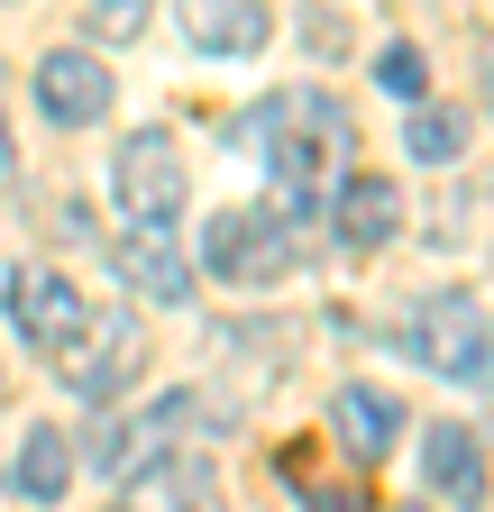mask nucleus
Here are the masks:
<instances>
[{"instance_id": "1", "label": "nucleus", "mask_w": 494, "mask_h": 512, "mask_svg": "<svg viewBox=\"0 0 494 512\" xmlns=\"http://www.w3.org/2000/svg\"><path fill=\"white\" fill-rule=\"evenodd\" d=\"M238 147L266 156V174H275V220H312L321 211V174L348 147V110L330 92H275V101H257V110L238 119Z\"/></svg>"}, {"instance_id": "2", "label": "nucleus", "mask_w": 494, "mask_h": 512, "mask_svg": "<svg viewBox=\"0 0 494 512\" xmlns=\"http://www.w3.org/2000/svg\"><path fill=\"white\" fill-rule=\"evenodd\" d=\"M412 348L430 375H449V384H476V394H494V339H485V320L467 293H440L421 320H412Z\"/></svg>"}, {"instance_id": "3", "label": "nucleus", "mask_w": 494, "mask_h": 512, "mask_svg": "<svg viewBox=\"0 0 494 512\" xmlns=\"http://www.w3.org/2000/svg\"><path fill=\"white\" fill-rule=\"evenodd\" d=\"M202 256H211L220 284H284L293 275V220H275V211H220L211 238H202Z\"/></svg>"}, {"instance_id": "4", "label": "nucleus", "mask_w": 494, "mask_h": 512, "mask_svg": "<svg viewBox=\"0 0 494 512\" xmlns=\"http://www.w3.org/2000/svg\"><path fill=\"white\" fill-rule=\"evenodd\" d=\"M110 183H119V211H129L138 229H165V220L183 211V156L156 138V128L119 138V156H110Z\"/></svg>"}, {"instance_id": "5", "label": "nucleus", "mask_w": 494, "mask_h": 512, "mask_svg": "<svg viewBox=\"0 0 494 512\" xmlns=\"http://www.w3.org/2000/svg\"><path fill=\"white\" fill-rule=\"evenodd\" d=\"M10 320H19V339H28L37 357H74V348H83V330H92L83 293H74L65 275H46V266L10 275Z\"/></svg>"}, {"instance_id": "6", "label": "nucleus", "mask_w": 494, "mask_h": 512, "mask_svg": "<svg viewBox=\"0 0 494 512\" xmlns=\"http://www.w3.org/2000/svg\"><path fill=\"white\" fill-rule=\"evenodd\" d=\"M138 366H147V330L119 311V320H101V330H92V348H74L65 384H74L83 403H119V394L138 384Z\"/></svg>"}, {"instance_id": "7", "label": "nucleus", "mask_w": 494, "mask_h": 512, "mask_svg": "<svg viewBox=\"0 0 494 512\" xmlns=\"http://www.w3.org/2000/svg\"><path fill=\"white\" fill-rule=\"evenodd\" d=\"M37 101H46V119H55V128H92V119L110 110V74H101V55L55 46V55L37 64Z\"/></svg>"}, {"instance_id": "8", "label": "nucleus", "mask_w": 494, "mask_h": 512, "mask_svg": "<svg viewBox=\"0 0 494 512\" xmlns=\"http://www.w3.org/2000/svg\"><path fill=\"white\" fill-rule=\"evenodd\" d=\"M110 266H119V284L147 293V302H193V256L174 247V229H129V238L110 247Z\"/></svg>"}, {"instance_id": "9", "label": "nucleus", "mask_w": 494, "mask_h": 512, "mask_svg": "<svg viewBox=\"0 0 494 512\" xmlns=\"http://www.w3.org/2000/svg\"><path fill=\"white\" fill-rule=\"evenodd\" d=\"M421 476H430V494H440L449 512H476L485 503V439L458 430V421H440L421 439Z\"/></svg>"}, {"instance_id": "10", "label": "nucleus", "mask_w": 494, "mask_h": 512, "mask_svg": "<svg viewBox=\"0 0 494 512\" xmlns=\"http://www.w3.org/2000/svg\"><path fill=\"white\" fill-rule=\"evenodd\" d=\"M330 430H339V448H348V458H366V467H376L385 448L403 439V403H394V394H376V384H339Z\"/></svg>"}, {"instance_id": "11", "label": "nucleus", "mask_w": 494, "mask_h": 512, "mask_svg": "<svg viewBox=\"0 0 494 512\" xmlns=\"http://www.w3.org/2000/svg\"><path fill=\"white\" fill-rule=\"evenodd\" d=\"M183 421H193V403H183V394H174V403H156V412H138V421H110V430L83 448V467H92V476H129L138 458H156L165 430H183Z\"/></svg>"}, {"instance_id": "12", "label": "nucleus", "mask_w": 494, "mask_h": 512, "mask_svg": "<svg viewBox=\"0 0 494 512\" xmlns=\"http://www.w3.org/2000/svg\"><path fill=\"white\" fill-rule=\"evenodd\" d=\"M266 0H183V37L202 55H257L266 46Z\"/></svg>"}, {"instance_id": "13", "label": "nucleus", "mask_w": 494, "mask_h": 512, "mask_svg": "<svg viewBox=\"0 0 494 512\" xmlns=\"http://www.w3.org/2000/svg\"><path fill=\"white\" fill-rule=\"evenodd\" d=\"M119 512H220V485L193 458H156V476H138L119 494Z\"/></svg>"}, {"instance_id": "14", "label": "nucleus", "mask_w": 494, "mask_h": 512, "mask_svg": "<svg viewBox=\"0 0 494 512\" xmlns=\"http://www.w3.org/2000/svg\"><path fill=\"white\" fill-rule=\"evenodd\" d=\"M394 229H403V192L385 174H348L339 183V238L348 247H385Z\"/></svg>"}, {"instance_id": "15", "label": "nucleus", "mask_w": 494, "mask_h": 512, "mask_svg": "<svg viewBox=\"0 0 494 512\" xmlns=\"http://www.w3.org/2000/svg\"><path fill=\"white\" fill-rule=\"evenodd\" d=\"M10 485H19L28 503H55V494H65V485H74V439L37 421V430L19 439V458H10Z\"/></svg>"}, {"instance_id": "16", "label": "nucleus", "mask_w": 494, "mask_h": 512, "mask_svg": "<svg viewBox=\"0 0 494 512\" xmlns=\"http://www.w3.org/2000/svg\"><path fill=\"white\" fill-rule=\"evenodd\" d=\"M403 147H412V165H458V147H467V119H458V110H412Z\"/></svg>"}, {"instance_id": "17", "label": "nucleus", "mask_w": 494, "mask_h": 512, "mask_svg": "<svg viewBox=\"0 0 494 512\" xmlns=\"http://www.w3.org/2000/svg\"><path fill=\"white\" fill-rule=\"evenodd\" d=\"M147 19H156V0H83V28H92L101 46H129V37H147Z\"/></svg>"}, {"instance_id": "18", "label": "nucleus", "mask_w": 494, "mask_h": 512, "mask_svg": "<svg viewBox=\"0 0 494 512\" xmlns=\"http://www.w3.org/2000/svg\"><path fill=\"white\" fill-rule=\"evenodd\" d=\"M376 83H385L394 101H421V83H430V64H421V46H385V55H376Z\"/></svg>"}, {"instance_id": "19", "label": "nucleus", "mask_w": 494, "mask_h": 512, "mask_svg": "<svg viewBox=\"0 0 494 512\" xmlns=\"http://www.w3.org/2000/svg\"><path fill=\"white\" fill-rule=\"evenodd\" d=\"M284 476L302 485V503H312V512H366V494H357V485H321L302 458H284Z\"/></svg>"}, {"instance_id": "20", "label": "nucleus", "mask_w": 494, "mask_h": 512, "mask_svg": "<svg viewBox=\"0 0 494 512\" xmlns=\"http://www.w3.org/2000/svg\"><path fill=\"white\" fill-rule=\"evenodd\" d=\"M10 156H19V147H10V119H0V165H10Z\"/></svg>"}]
</instances>
